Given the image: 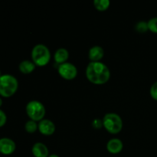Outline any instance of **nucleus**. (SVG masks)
<instances>
[{
  "mask_svg": "<svg viewBox=\"0 0 157 157\" xmlns=\"http://www.w3.org/2000/svg\"><path fill=\"white\" fill-rule=\"evenodd\" d=\"M85 73L87 80L94 84H105L110 78V69L101 61L89 63Z\"/></svg>",
  "mask_w": 157,
  "mask_h": 157,
  "instance_id": "nucleus-1",
  "label": "nucleus"
},
{
  "mask_svg": "<svg viewBox=\"0 0 157 157\" xmlns=\"http://www.w3.org/2000/svg\"><path fill=\"white\" fill-rule=\"evenodd\" d=\"M18 87V80L11 75H2L0 77V95L9 98L15 94Z\"/></svg>",
  "mask_w": 157,
  "mask_h": 157,
  "instance_id": "nucleus-2",
  "label": "nucleus"
},
{
  "mask_svg": "<svg viewBox=\"0 0 157 157\" xmlns=\"http://www.w3.org/2000/svg\"><path fill=\"white\" fill-rule=\"evenodd\" d=\"M32 59L35 65L43 67L47 65L51 59V52L44 44H38L32 51Z\"/></svg>",
  "mask_w": 157,
  "mask_h": 157,
  "instance_id": "nucleus-3",
  "label": "nucleus"
},
{
  "mask_svg": "<svg viewBox=\"0 0 157 157\" xmlns=\"http://www.w3.org/2000/svg\"><path fill=\"white\" fill-rule=\"evenodd\" d=\"M103 126L107 132L112 134L120 133L123 129V121L121 117L115 113H107L103 119Z\"/></svg>",
  "mask_w": 157,
  "mask_h": 157,
  "instance_id": "nucleus-4",
  "label": "nucleus"
},
{
  "mask_svg": "<svg viewBox=\"0 0 157 157\" xmlns=\"http://www.w3.org/2000/svg\"><path fill=\"white\" fill-rule=\"evenodd\" d=\"M26 113L32 121H41L45 115V107L42 103L38 101H32L26 105Z\"/></svg>",
  "mask_w": 157,
  "mask_h": 157,
  "instance_id": "nucleus-5",
  "label": "nucleus"
},
{
  "mask_svg": "<svg viewBox=\"0 0 157 157\" xmlns=\"http://www.w3.org/2000/svg\"><path fill=\"white\" fill-rule=\"evenodd\" d=\"M58 71L61 78L65 80H68V81L75 79L78 75L77 67L73 64L69 62L59 64L58 67Z\"/></svg>",
  "mask_w": 157,
  "mask_h": 157,
  "instance_id": "nucleus-6",
  "label": "nucleus"
},
{
  "mask_svg": "<svg viewBox=\"0 0 157 157\" xmlns=\"http://www.w3.org/2000/svg\"><path fill=\"white\" fill-rule=\"evenodd\" d=\"M16 145L12 140L9 138L0 139V153L3 155H11L15 152Z\"/></svg>",
  "mask_w": 157,
  "mask_h": 157,
  "instance_id": "nucleus-7",
  "label": "nucleus"
},
{
  "mask_svg": "<svg viewBox=\"0 0 157 157\" xmlns=\"http://www.w3.org/2000/svg\"><path fill=\"white\" fill-rule=\"evenodd\" d=\"M38 130L44 136H51L55 131V125L52 121L43 119L38 124Z\"/></svg>",
  "mask_w": 157,
  "mask_h": 157,
  "instance_id": "nucleus-8",
  "label": "nucleus"
},
{
  "mask_svg": "<svg viewBox=\"0 0 157 157\" xmlns=\"http://www.w3.org/2000/svg\"><path fill=\"white\" fill-rule=\"evenodd\" d=\"M124 148V144L122 141L117 138L110 140L107 144V150L111 154H118L121 153Z\"/></svg>",
  "mask_w": 157,
  "mask_h": 157,
  "instance_id": "nucleus-9",
  "label": "nucleus"
},
{
  "mask_svg": "<svg viewBox=\"0 0 157 157\" xmlns=\"http://www.w3.org/2000/svg\"><path fill=\"white\" fill-rule=\"evenodd\" d=\"M104 55V51L101 46H94L90 48L88 52L89 59L92 62H98L100 61Z\"/></svg>",
  "mask_w": 157,
  "mask_h": 157,
  "instance_id": "nucleus-10",
  "label": "nucleus"
},
{
  "mask_svg": "<svg viewBox=\"0 0 157 157\" xmlns=\"http://www.w3.org/2000/svg\"><path fill=\"white\" fill-rule=\"evenodd\" d=\"M32 152L35 157H48L49 156L48 149L42 143H36L34 144Z\"/></svg>",
  "mask_w": 157,
  "mask_h": 157,
  "instance_id": "nucleus-11",
  "label": "nucleus"
},
{
  "mask_svg": "<svg viewBox=\"0 0 157 157\" xmlns=\"http://www.w3.org/2000/svg\"><path fill=\"white\" fill-rule=\"evenodd\" d=\"M69 58V52L67 49L65 48H58V50L55 52V56H54V58H55V61L57 63V64H64V63L67 62V59Z\"/></svg>",
  "mask_w": 157,
  "mask_h": 157,
  "instance_id": "nucleus-12",
  "label": "nucleus"
},
{
  "mask_svg": "<svg viewBox=\"0 0 157 157\" xmlns=\"http://www.w3.org/2000/svg\"><path fill=\"white\" fill-rule=\"evenodd\" d=\"M36 67L35 63L32 61H29V60H25L22 61L19 64L18 66V68L19 71L24 75H29L31 74Z\"/></svg>",
  "mask_w": 157,
  "mask_h": 157,
  "instance_id": "nucleus-13",
  "label": "nucleus"
},
{
  "mask_svg": "<svg viewBox=\"0 0 157 157\" xmlns=\"http://www.w3.org/2000/svg\"><path fill=\"white\" fill-rule=\"evenodd\" d=\"M95 9L99 11H105L109 8L110 2L109 0H94V2Z\"/></svg>",
  "mask_w": 157,
  "mask_h": 157,
  "instance_id": "nucleus-14",
  "label": "nucleus"
},
{
  "mask_svg": "<svg viewBox=\"0 0 157 157\" xmlns=\"http://www.w3.org/2000/svg\"><path fill=\"white\" fill-rule=\"evenodd\" d=\"M25 130L28 133H33L38 130V124H37V123L35 121L30 120V121H27L25 123Z\"/></svg>",
  "mask_w": 157,
  "mask_h": 157,
  "instance_id": "nucleus-15",
  "label": "nucleus"
},
{
  "mask_svg": "<svg viewBox=\"0 0 157 157\" xmlns=\"http://www.w3.org/2000/svg\"><path fill=\"white\" fill-rule=\"evenodd\" d=\"M148 29L153 33L157 34V17L152 18L147 21Z\"/></svg>",
  "mask_w": 157,
  "mask_h": 157,
  "instance_id": "nucleus-16",
  "label": "nucleus"
},
{
  "mask_svg": "<svg viewBox=\"0 0 157 157\" xmlns=\"http://www.w3.org/2000/svg\"><path fill=\"white\" fill-rule=\"evenodd\" d=\"M135 28H136V30L138 32H140V33H144V32H147L149 30L148 24H147V22L144 21H141L140 22H138L136 25V27Z\"/></svg>",
  "mask_w": 157,
  "mask_h": 157,
  "instance_id": "nucleus-17",
  "label": "nucleus"
},
{
  "mask_svg": "<svg viewBox=\"0 0 157 157\" xmlns=\"http://www.w3.org/2000/svg\"><path fill=\"white\" fill-rule=\"evenodd\" d=\"M150 93L152 98H153V100H155V101H157V81L151 86Z\"/></svg>",
  "mask_w": 157,
  "mask_h": 157,
  "instance_id": "nucleus-18",
  "label": "nucleus"
},
{
  "mask_svg": "<svg viewBox=\"0 0 157 157\" xmlns=\"http://www.w3.org/2000/svg\"><path fill=\"white\" fill-rule=\"evenodd\" d=\"M6 121H7V117L5 112L0 109V127H3L6 124Z\"/></svg>",
  "mask_w": 157,
  "mask_h": 157,
  "instance_id": "nucleus-19",
  "label": "nucleus"
},
{
  "mask_svg": "<svg viewBox=\"0 0 157 157\" xmlns=\"http://www.w3.org/2000/svg\"><path fill=\"white\" fill-rule=\"evenodd\" d=\"M48 157H59V156H58L57 154H51L49 155Z\"/></svg>",
  "mask_w": 157,
  "mask_h": 157,
  "instance_id": "nucleus-20",
  "label": "nucleus"
},
{
  "mask_svg": "<svg viewBox=\"0 0 157 157\" xmlns=\"http://www.w3.org/2000/svg\"><path fill=\"white\" fill-rule=\"evenodd\" d=\"M2 100L1 98H0V107H2Z\"/></svg>",
  "mask_w": 157,
  "mask_h": 157,
  "instance_id": "nucleus-21",
  "label": "nucleus"
},
{
  "mask_svg": "<svg viewBox=\"0 0 157 157\" xmlns=\"http://www.w3.org/2000/svg\"><path fill=\"white\" fill-rule=\"evenodd\" d=\"M2 76V74H1V71H0V77Z\"/></svg>",
  "mask_w": 157,
  "mask_h": 157,
  "instance_id": "nucleus-22",
  "label": "nucleus"
}]
</instances>
